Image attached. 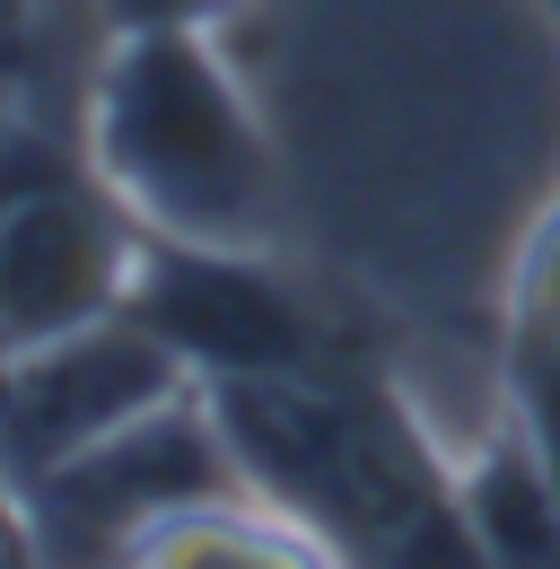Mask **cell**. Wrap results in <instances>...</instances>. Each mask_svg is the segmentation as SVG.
<instances>
[{"mask_svg":"<svg viewBox=\"0 0 560 569\" xmlns=\"http://www.w3.org/2000/svg\"><path fill=\"white\" fill-rule=\"evenodd\" d=\"M517 421H526V438L552 456V473H560V342L517 351Z\"/></svg>","mask_w":560,"mask_h":569,"instance_id":"obj_8","label":"cell"},{"mask_svg":"<svg viewBox=\"0 0 560 569\" xmlns=\"http://www.w3.org/2000/svg\"><path fill=\"white\" fill-rule=\"evenodd\" d=\"M88 167L140 219V237L263 246L272 237V141L254 97L193 27L106 36L88 79Z\"/></svg>","mask_w":560,"mask_h":569,"instance_id":"obj_2","label":"cell"},{"mask_svg":"<svg viewBox=\"0 0 560 569\" xmlns=\"http://www.w3.org/2000/svg\"><path fill=\"white\" fill-rule=\"evenodd\" d=\"M543 18H552V27H560V0H543Z\"/></svg>","mask_w":560,"mask_h":569,"instance_id":"obj_12","label":"cell"},{"mask_svg":"<svg viewBox=\"0 0 560 569\" xmlns=\"http://www.w3.org/2000/svg\"><path fill=\"white\" fill-rule=\"evenodd\" d=\"M97 9V36H149V27H193V36H219V18L237 0H88Z\"/></svg>","mask_w":560,"mask_h":569,"instance_id":"obj_9","label":"cell"},{"mask_svg":"<svg viewBox=\"0 0 560 569\" xmlns=\"http://www.w3.org/2000/svg\"><path fill=\"white\" fill-rule=\"evenodd\" d=\"M560 342V211L534 228L526 263H517V351Z\"/></svg>","mask_w":560,"mask_h":569,"instance_id":"obj_7","label":"cell"},{"mask_svg":"<svg viewBox=\"0 0 560 569\" xmlns=\"http://www.w3.org/2000/svg\"><path fill=\"white\" fill-rule=\"evenodd\" d=\"M132 307L167 351L193 368V386L228 377H272L298 359H324V325L298 307V289L263 263V246H184V237H140Z\"/></svg>","mask_w":560,"mask_h":569,"instance_id":"obj_5","label":"cell"},{"mask_svg":"<svg viewBox=\"0 0 560 569\" xmlns=\"http://www.w3.org/2000/svg\"><path fill=\"white\" fill-rule=\"evenodd\" d=\"M193 395V368L167 351L132 307L70 325L53 342L0 351V482L27 491L36 473L70 465L79 447L132 429L140 412Z\"/></svg>","mask_w":560,"mask_h":569,"instance_id":"obj_4","label":"cell"},{"mask_svg":"<svg viewBox=\"0 0 560 569\" xmlns=\"http://www.w3.org/2000/svg\"><path fill=\"white\" fill-rule=\"evenodd\" d=\"M202 403L237 456V482L307 552L473 561V535L456 508V465H438V447L394 403V386H377L342 351L272 368V377L202 386Z\"/></svg>","mask_w":560,"mask_h":569,"instance_id":"obj_1","label":"cell"},{"mask_svg":"<svg viewBox=\"0 0 560 569\" xmlns=\"http://www.w3.org/2000/svg\"><path fill=\"white\" fill-rule=\"evenodd\" d=\"M27 27H36V0H0V62L27 53Z\"/></svg>","mask_w":560,"mask_h":569,"instance_id":"obj_10","label":"cell"},{"mask_svg":"<svg viewBox=\"0 0 560 569\" xmlns=\"http://www.w3.org/2000/svg\"><path fill=\"white\" fill-rule=\"evenodd\" d=\"M9 552H27V517H18V491L0 482V561H9Z\"/></svg>","mask_w":560,"mask_h":569,"instance_id":"obj_11","label":"cell"},{"mask_svg":"<svg viewBox=\"0 0 560 569\" xmlns=\"http://www.w3.org/2000/svg\"><path fill=\"white\" fill-rule=\"evenodd\" d=\"M456 508H464L473 561L560 569V473L526 438V421H508L473 465H456Z\"/></svg>","mask_w":560,"mask_h":569,"instance_id":"obj_6","label":"cell"},{"mask_svg":"<svg viewBox=\"0 0 560 569\" xmlns=\"http://www.w3.org/2000/svg\"><path fill=\"white\" fill-rule=\"evenodd\" d=\"M140 219L106 193L88 149L0 123V351L53 342L132 298Z\"/></svg>","mask_w":560,"mask_h":569,"instance_id":"obj_3","label":"cell"}]
</instances>
